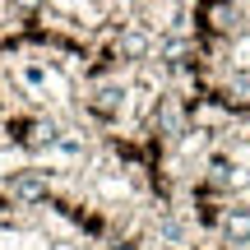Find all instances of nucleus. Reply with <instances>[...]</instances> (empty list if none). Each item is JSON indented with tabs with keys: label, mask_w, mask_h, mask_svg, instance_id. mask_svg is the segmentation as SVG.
<instances>
[{
	"label": "nucleus",
	"mask_w": 250,
	"mask_h": 250,
	"mask_svg": "<svg viewBox=\"0 0 250 250\" xmlns=\"http://www.w3.org/2000/svg\"><path fill=\"white\" fill-rule=\"evenodd\" d=\"M0 121H5V111H0Z\"/></svg>",
	"instance_id": "f257e3e1"
}]
</instances>
